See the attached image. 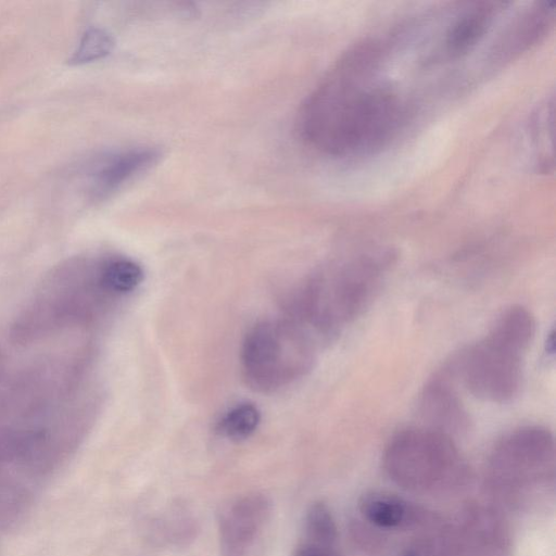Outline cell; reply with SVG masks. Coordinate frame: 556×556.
I'll return each instance as SVG.
<instances>
[{
    "label": "cell",
    "mask_w": 556,
    "mask_h": 556,
    "mask_svg": "<svg viewBox=\"0 0 556 556\" xmlns=\"http://www.w3.org/2000/svg\"><path fill=\"white\" fill-rule=\"evenodd\" d=\"M382 53L377 42L352 48L308 97L297 125L310 147L328 156H361L395 137L406 112L394 90L372 82Z\"/></svg>",
    "instance_id": "1"
},
{
    "label": "cell",
    "mask_w": 556,
    "mask_h": 556,
    "mask_svg": "<svg viewBox=\"0 0 556 556\" xmlns=\"http://www.w3.org/2000/svg\"><path fill=\"white\" fill-rule=\"evenodd\" d=\"M74 356H0V454L35 453L77 431L85 417Z\"/></svg>",
    "instance_id": "2"
},
{
    "label": "cell",
    "mask_w": 556,
    "mask_h": 556,
    "mask_svg": "<svg viewBox=\"0 0 556 556\" xmlns=\"http://www.w3.org/2000/svg\"><path fill=\"white\" fill-rule=\"evenodd\" d=\"M394 263L389 251H375L336 262L303 286L292 319L324 343L368 309Z\"/></svg>",
    "instance_id": "3"
},
{
    "label": "cell",
    "mask_w": 556,
    "mask_h": 556,
    "mask_svg": "<svg viewBox=\"0 0 556 556\" xmlns=\"http://www.w3.org/2000/svg\"><path fill=\"white\" fill-rule=\"evenodd\" d=\"M535 332L533 314L523 307H513L450 369L474 396L489 402H508L521 389L523 361Z\"/></svg>",
    "instance_id": "4"
},
{
    "label": "cell",
    "mask_w": 556,
    "mask_h": 556,
    "mask_svg": "<svg viewBox=\"0 0 556 556\" xmlns=\"http://www.w3.org/2000/svg\"><path fill=\"white\" fill-rule=\"evenodd\" d=\"M116 296L103 278V262L72 261L47 278L17 326L14 339L27 343L91 321Z\"/></svg>",
    "instance_id": "5"
},
{
    "label": "cell",
    "mask_w": 556,
    "mask_h": 556,
    "mask_svg": "<svg viewBox=\"0 0 556 556\" xmlns=\"http://www.w3.org/2000/svg\"><path fill=\"white\" fill-rule=\"evenodd\" d=\"M318 341L299 323L270 320L256 325L243 346V371L259 393H274L305 376L317 358Z\"/></svg>",
    "instance_id": "6"
},
{
    "label": "cell",
    "mask_w": 556,
    "mask_h": 556,
    "mask_svg": "<svg viewBox=\"0 0 556 556\" xmlns=\"http://www.w3.org/2000/svg\"><path fill=\"white\" fill-rule=\"evenodd\" d=\"M458 461L451 438L432 428H412L390 442L387 463L391 472L427 477L448 471Z\"/></svg>",
    "instance_id": "7"
},
{
    "label": "cell",
    "mask_w": 556,
    "mask_h": 556,
    "mask_svg": "<svg viewBox=\"0 0 556 556\" xmlns=\"http://www.w3.org/2000/svg\"><path fill=\"white\" fill-rule=\"evenodd\" d=\"M271 509L270 500L260 494L234 502L220 521L223 556H258Z\"/></svg>",
    "instance_id": "8"
},
{
    "label": "cell",
    "mask_w": 556,
    "mask_h": 556,
    "mask_svg": "<svg viewBox=\"0 0 556 556\" xmlns=\"http://www.w3.org/2000/svg\"><path fill=\"white\" fill-rule=\"evenodd\" d=\"M159 150L133 148L100 158L88 173V185L94 198H104L118 191L137 174L157 163Z\"/></svg>",
    "instance_id": "9"
},
{
    "label": "cell",
    "mask_w": 556,
    "mask_h": 556,
    "mask_svg": "<svg viewBox=\"0 0 556 556\" xmlns=\"http://www.w3.org/2000/svg\"><path fill=\"white\" fill-rule=\"evenodd\" d=\"M420 413L429 428L449 437L450 434L464 431L470 422L469 414L451 384L447 370L425 386L420 400Z\"/></svg>",
    "instance_id": "10"
},
{
    "label": "cell",
    "mask_w": 556,
    "mask_h": 556,
    "mask_svg": "<svg viewBox=\"0 0 556 556\" xmlns=\"http://www.w3.org/2000/svg\"><path fill=\"white\" fill-rule=\"evenodd\" d=\"M554 16V3L543 2L526 12L516 21L514 27L504 37L495 50L496 57L501 61L511 59L532 46L545 35Z\"/></svg>",
    "instance_id": "11"
},
{
    "label": "cell",
    "mask_w": 556,
    "mask_h": 556,
    "mask_svg": "<svg viewBox=\"0 0 556 556\" xmlns=\"http://www.w3.org/2000/svg\"><path fill=\"white\" fill-rule=\"evenodd\" d=\"M495 4H477L454 22L446 37V50L451 57H461L482 41L497 14Z\"/></svg>",
    "instance_id": "12"
},
{
    "label": "cell",
    "mask_w": 556,
    "mask_h": 556,
    "mask_svg": "<svg viewBox=\"0 0 556 556\" xmlns=\"http://www.w3.org/2000/svg\"><path fill=\"white\" fill-rule=\"evenodd\" d=\"M361 511L366 520L377 527L396 528L407 520L408 507L402 500L383 494L365 496Z\"/></svg>",
    "instance_id": "13"
},
{
    "label": "cell",
    "mask_w": 556,
    "mask_h": 556,
    "mask_svg": "<svg viewBox=\"0 0 556 556\" xmlns=\"http://www.w3.org/2000/svg\"><path fill=\"white\" fill-rule=\"evenodd\" d=\"M103 278L109 292L118 297L132 293L141 285L144 272L131 260L110 259L103 262Z\"/></svg>",
    "instance_id": "14"
},
{
    "label": "cell",
    "mask_w": 556,
    "mask_h": 556,
    "mask_svg": "<svg viewBox=\"0 0 556 556\" xmlns=\"http://www.w3.org/2000/svg\"><path fill=\"white\" fill-rule=\"evenodd\" d=\"M260 412L254 404L244 403L227 413L219 426L220 432L235 441L245 440L257 431Z\"/></svg>",
    "instance_id": "15"
},
{
    "label": "cell",
    "mask_w": 556,
    "mask_h": 556,
    "mask_svg": "<svg viewBox=\"0 0 556 556\" xmlns=\"http://www.w3.org/2000/svg\"><path fill=\"white\" fill-rule=\"evenodd\" d=\"M115 46L112 36L104 30L87 31L75 50L70 62L73 65H85L107 57Z\"/></svg>",
    "instance_id": "16"
},
{
    "label": "cell",
    "mask_w": 556,
    "mask_h": 556,
    "mask_svg": "<svg viewBox=\"0 0 556 556\" xmlns=\"http://www.w3.org/2000/svg\"><path fill=\"white\" fill-rule=\"evenodd\" d=\"M310 534L323 543H331L336 538L333 516L322 503L312 505L307 516Z\"/></svg>",
    "instance_id": "17"
},
{
    "label": "cell",
    "mask_w": 556,
    "mask_h": 556,
    "mask_svg": "<svg viewBox=\"0 0 556 556\" xmlns=\"http://www.w3.org/2000/svg\"><path fill=\"white\" fill-rule=\"evenodd\" d=\"M404 556H419V555H417V554H416L415 552H413V551H410V552H408V553H407L406 555H404Z\"/></svg>",
    "instance_id": "18"
},
{
    "label": "cell",
    "mask_w": 556,
    "mask_h": 556,
    "mask_svg": "<svg viewBox=\"0 0 556 556\" xmlns=\"http://www.w3.org/2000/svg\"><path fill=\"white\" fill-rule=\"evenodd\" d=\"M310 556H319V555H310Z\"/></svg>",
    "instance_id": "19"
}]
</instances>
